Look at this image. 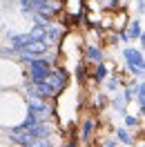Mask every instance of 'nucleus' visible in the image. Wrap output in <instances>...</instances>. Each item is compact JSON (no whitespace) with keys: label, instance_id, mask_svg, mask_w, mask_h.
<instances>
[{"label":"nucleus","instance_id":"obj_1","mask_svg":"<svg viewBox=\"0 0 145 147\" xmlns=\"http://www.w3.org/2000/svg\"><path fill=\"white\" fill-rule=\"evenodd\" d=\"M29 116V102L18 89H0V127H20Z\"/></svg>","mask_w":145,"mask_h":147},{"label":"nucleus","instance_id":"obj_2","mask_svg":"<svg viewBox=\"0 0 145 147\" xmlns=\"http://www.w3.org/2000/svg\"><path fill=\"white\" fill-rule=\"evenodd\" d=\"M27 83V67L16 58L0 56V89H18Z\"/></svg>","mask_w":145,"mask_h":147},{"label":"nucleus","instance_id":"obj_3","mask_svg":"<svg viewBox=\"0 0 145 147\" xmlns=\"http://www.w3.org/2000/svg\"><path fill=\"white\" fill-rule=\"evenodd\" d=\"M63 13L65 18L83 22V13H85V0H63Z\"/></svg>","mask_w":145,"mask_h":147},{"label":"nucleus","instance_id":"obj_4","mask_svg":"<svg viewBox=\"0 0 145 147\" xmlns=\"http://www.w3.org/2000/svg\"><path fill=\"white\" fill-rule=\"evenodd\" d=\"M0 147H9V145H2V143H0Z\"/></svg>","mask_w":145,"mask_h":147}]
</instances>
